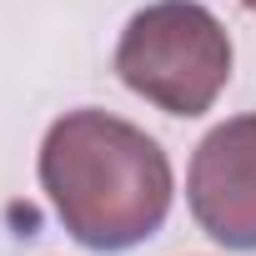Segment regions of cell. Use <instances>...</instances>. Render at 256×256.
I'll return each instance as SVG.
<instances>
[{
    "mask_svg": "<svg viewBox=\"0 0 256 256\" xmlns=\"http://www.w3.org/2000/svg\"><path fill=\"white\" fill-rule=\"evenodd\" d=\"M40 186L60 226L90 251H131L171 211V161L110 110H66L40 146Z\"/></svg>",
    "mask_w": 256,
    "mask_h": 256,
    "instance_id": "6da1fadb",
    "label": "cell"
},
{
    "mask_svg": "<svg viewBox=\"0 0 256 256\" xmlns=\"http://www.w3.org/2000/svg\"><path fill=\"white\" fill-rule=\"evenodd\" d=\"M116 76L166 116H206L231 80V36L201 0H156L126 20Z\"/></svg>",
    "mask_w": 256,
    "mask_h": 256,
    "instance_id": "7a4b0ae2",
    "label": "cell"
},
{
    "mask_svg": "<svg viewBox=\"0 0 256 256\" xmlns=\"http://www.w3.org/2000/svg\"><path fill=\"white\" fill-rule=\"evenodd\" d=\"M186 201L226 251H256V116H231L196 146Z\"/></svg>",
    "mask_w": 256,
    "mask_h": 256,
    "instance_id": "3957f363",
    "label": "cell"
},
{
    "mask_svg": "<svg viewBox=\"0 0 256 256\" xmlns=\"http://www.w3.org/2000/svg\"><path fill=\"white\" fill-rule=\"evenodd\" d=\"M241 6H251V10H256V0H241Z\"/></svg>",
    "mask_w": 256,
    "mask_h": 256,
    "instance_id": "277c9868",
    "label": "cell"
}]
</instances>
